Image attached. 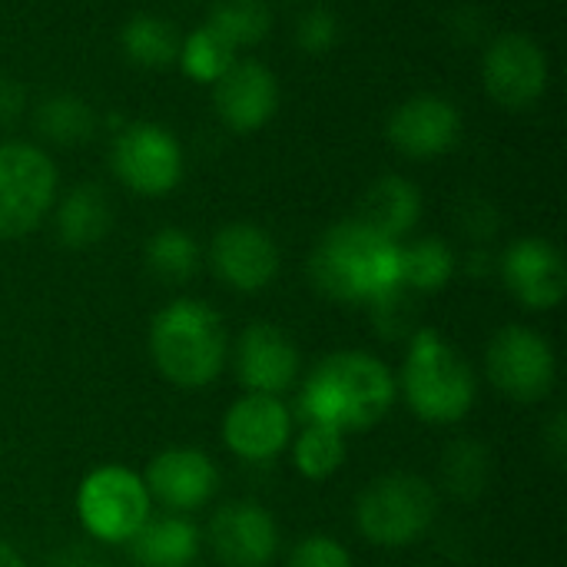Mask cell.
Masks as SVG:
<instances>
[{
  "label": "cell",
  "mask_w": 567,
  "mask_h": 567,
  "mask_svg": "<svg viewBox=\"0 0 567 567\" xmlns=\"http://www.w3.org/2000/svg\"><path fill=\"white\" fill-rule=\"evenodd\" d=\"M209 266L229 289L259 292L279 272V249L266 229L252 223H229L209 243Z\"/></svg>",
  "instance_id": "obj_16"
},
{
  "label": "cell",
  "mask_w": 567,
  "mask_h": 567,
  "mask_svg": "<svg viewBox=\"0 0 567 567\" xmlns=\"http://www.w3.org/2000/svg\"><path fill=\"white\" fill-rule=\"evenodd\" d=\"M296 43L312 53V56H322L329 53L336 43H339V17L326 7H312L299 17L296 23Z\"/></svg>",
  "instance_id": "obj_30"
},
{
  "label": "cell",
  "mask_w": 567,
  "mask_h": 567,
  "mask_svg": "<svg viewBox=\"0 0 567 567\" xmlns=\"http://www.w3.org/2000/svg\"><path fill=\"white\" fill-rule=\"evenodd\" d=\"M462 120L458 110L435 93L405 100L389 120V140L399 153L412 159H435L458 143Z\"/></svg>",
  "instance_id": "obj_18"
},
{
  "label": "cell",
  "mask_w": 567,
  "mask_h": 567,
  "mask_svg": "<svg viewBox=\"0 0 567 567\" xmlns=\"http://www.w3.org/2000/svg\"><path fill=\"white\" fill-rule=\"evenodd\" d=\"M136 567H189L199 558L203 535L186 515H150L146 525L126 542Z\"/></svg>",
  "instance_id": "obj_19"
},
{
  "label": "cell",
  "mask_w": 567,
  "mask_h": 567,
  "mask_svg": "<svg viewBox=\"0 0 567 567\" xmlns=\"http://www.w3.org/2000/svg\"><path fill=\"white\" fill-rule=\"evenodd\" d=\"M405 405L429 425L462 422L478 399V379L458 349L435 329H415L395 379Z\"/></svg>",
  "instance_id": "obj_4"
},
{
  "label": "cell",
  "mask_w": 567,
  "mask_h": 567,
  "mask_svg": "<svg viewBox=\"0 0 567 567\" xmlns=\"http://www.w3.org/2000/svg\"><path fill=\"white\" fill-rule=\"evenodd\" d=\"M233 369L246 392L282 395L299 382L302 359L296 342L272 322H252L239 332L233 349Z\"/></svg>",
  "instance_id": "obj_12"
},
{
  "label": "cell",
  "mask_w": 567,
  "mask_h": 567,
  "mask_svg": "<svg viewBox=\"0 0 567 567\" xmlns=\"http://www.w3.org/2000/svg\"><path fill=\"white\" fill-rule=\"evenodd\" d=\"M455 276V252L449 243L425 236L399 246V286L405 292H439Z\"/></svg>",
  "instance_id": "obj_22"
},
{
  "label": "cell",
  "mask_w": 567,
  "mask_h": 567,
  "mask_svg": "<svg viewBox=\"0 0 567 567\" xmlns=\"http://www.w3.org/2000/svg\"><path fill=\"white\" fill-rule=\"evenodd\" d=\"M23 110V90L10 80H0V123H13Z\"/></svg>",
  "instance_id": "obj_32"
},
{
  "label": "cell",
  "mask_w": 567,
  "mask_h": 567,
  "mask_svg": "<svg viewBox=\"0 0 567 567\" xmlns=\"http://www.w3.org/2000/svg\"><path fill=\"white\" fill-rule=\"evenodd\" d=\"M116 179L140 196H166L183 176V150L159 123H130L110 150Z\"/></svg>",
  "instance_id": "obj_9"
},
{
  "label": "cell",
  "mask_w": 567,
  "mask_h": 567,
  "mask_svg": "<svg viewBox=\"0 0 567 567\" xmlns=\"http://www.w3.org/2000/svg\"><path fill=\"white\" fill-rule=\"evenodd\" d=\"M123 53L146 70H159L169 66L179 56V37L169 27V20L156 17V13H136L126 20L123 33H120Z\"/></svg>",
  "instance_id": "obj_24"
},
{
  "label": "cell",
  "mask_w": 567,
  "mask_h": 567,
  "mask_svg": "<svg viewBox=\"0 0 567 567\" xmlns=\"http://www.w3.org/2000/svg\"><path fill=\"white\" fill-rule=\"evenodd\" d=\"M153 515L143 475L123 465L93 468L76 488V518L93 542L126 545Z\"/></svg>",
  "instance_id": "obj_6"
},
{
  "label": "cell",
  "mask_w": 567,
  "mask_h": 567,
  "mask_svg": "<svg viewBox=\"0 0 567 567\" xmlns=\"http://www.w3.org/2000/svg\"><path fill=\"white\" fill-rule=\"evenodd\" d=\"M0 567H27L23 555L10 542H3V538H0Z\"/></svg>",
  "instance_id": "obj_34"
},
{
  "label": "cell",
  "mask_w": 567,
  "mask_h": 567,
  "mask_svg": "<svg viewBox=\"0 0 567 567\" xmlns=\"http://www.w3.org/2000/svg\"><path fill=\"white\" fill-rule=\"evenodd\" d=\"M183 70L199 80V83H216L233 63H236V50L209 27H199L196 33H189L183 43H179V56Z\"/></svg>",
  "instance_id": "obj_29"
},
{
  "label": "cell",
  "mask_w": 567,
  "mask_h": 567,
  "mask_svg": "<svg viewBox=\"0 0 567 567\" xmlns=\"http://www.w3.org/2000/svg\"><path fill=\"white\" fill-rule=\"evenodd\" d=\"M346 432L319 422H306V429L292 439V465L306 482H326L346 465Z\"/></svg>",
  "instance_id": "obj_23"
},
{
  "label": "cell",
  "mask_w": 567,
  "mask_h": 567,
  "mask_svg": "<svg viewBox=\"0 0 567 567\" xmlns=\"http://www.w3.org/2000/svg\"><path fill=\"white\" fill-rule=\"evenodd\" d=\"M548 56L525 33L498 37L482 60V80L488 96L505 110H528L548 90Z\"/></svg>",
  "instance_id": "obj_10"
},
{
  "label": "cell",
  "mask_w": 567,
  "mask_h": 567,
  "mask_svg": "<svg viewBox=\"0 0 567 567\" xmlns=\"http://www.w3.org/2000/svg\"><path fill=\"white\" fill-rule=\"evenodd\" d=\"M213 103L219 120L236 133H252L266 126L279 106V83L266 63L236 60L216 83Z\"/></svg>",
  "instance_id": "obj_17"
},
{
  "label": "cell",
  "mask_w": 567,
  "mask_h": 567,
  "mask_svg": "<svg viewBox=\"0 0 567 567\" xmlns=\"http://www.w3.org/2000/svg\"><path fill=\"white\" fill-rule=\"evenodd\" d=\"M548 445H551V458L561 462V458H565V415H555V419H551Z\"/></svg>",
  "instance_id": "obj_33"
},
{
  "label": "cell",
  "mask_w": 567,
  "mask_h": 567,
  "mask_svg": "<svg viewBox=\"0 0 567 567\" xmlns=\"http://www.w3.org/2000/svg\"><path fill=\"white\" fill-rule=\"evenodd\" d=\"M146 266L159 282H189L199 269V246L186 229L166 226L146 243Z\"/></svg>",
  "instance_id": "obj_26"
},
{
  "label": "cell",
  "mask_w": 567,
  "mask_h": 567,
  "mask_svg": "<svg viewBox=\"0 0 567 567\" xmlns=\"http://www.w3.org/2000/svg\"><path fill=\"white\" fill-rule=\"evenodd\" d=\"M492 475V455L482 442L458 439L442 458V482L455 498H478Z\"/></svg>",
  "instance_id": "obj_28"
},
{
  "label": "cell",
  "mask_w": 567,
  "mask_h": 567,
  "mask_svg": "<svg viewBox=\"0 0 567 567\" xmlns=\"http://www.w3.org/2000/svg\"><path fill=\"white\" fill-rule=\"evenodd\" d=\"M143 485L166 512L186 515L213 502L219 492V468L199 449H166L146 465Z\"/></svg>",
  "instance_id": "obj_14"
},
{
  "label": "cell",
  "mask_w": 567,
  "mask_h": 567,
  "mask_svg": "<svg viewBox=\"0 0 567 567\" xmlns=\"http://www.w3.org/2000/svg\"><path fill=\"white\" fill-rule=\"evenodd\" d=\"M56 199V169L33 143H0V239L33 233Z\"/></svg>",
  "instance_id": "obj_7"
},
{
  "label": "cell",
  "mask_w": 567,
  "mask_h": 567,
  "mask_svg": "<svg viewBox=\"0 0 567 567\" xmlns=\"http://www.w3.org/2000/svg\"><path fill=\"white\" fill-rule=\"evenodd\" d=\"M289 567H355L352 555L342 542H336L332 535H309L302 538L292 555Z\"/></svg>",
  "instance_id": "obj_31"
},
{
  "label": "cell",
  "mask_w": 567,
  "mask_h": 567,
  "mask_svg": "<svg viewBox=\"0 0 567 567\" xmlns=\"http://www.w3.org/2000/svg\"><path fill=\"white\" fill-rule=\"evenodd\" d=\"M37 126L47 140L73 146V143H83L93 136L96 116L86 100H80L73 93H53L37 106Z\"/></svg>",
  "instance_id": "obj_27"
},
{
  "label": "cell",
  "mask_w": 567,
  "mask_h": 567,
  "mask_svg": "<svg viewBox=\"0 0 567 567\" xmlns=\"http://www.w3.org/2000/svg\"><path fill=\"white\" fill-rule=\"evenodd\" d=\"M150 355L169 385L209 389L229 359L223 316L203 299H173L150 322Z\"/></svg>",
  "instance_id": "obj_3"
},
{
  "label": "cell",
  "mask_w": 567,
  "mask_h": 567,
  "mask_svg": "<svg viewBox=\"0 0 567 567\" xmlns=\"http://www.w3.org/2000/svg\"><path fill=\"white\" fill-rule=\"evenodd\" d=\"M272 13L266 0H213L206 27L216 30L233 50L252 47L269 33Z\"/></svg>",
  "instance_id": "obj_25"
},
{
  "label": "cell",
  "mask_w": 567,
  "mask_h": 567,
  "mask_svg": "<svg viewBox=\"0 0 567 567\" xmlns=\"http://www.w3.org/2000/svg\"><path fill=\"white\" fill-rule=\"evenodd\" d=\"M439 515V492L415 472H389L365 485L355 502L359 535L375 548H409L429 535Z\"/></svg>",
  "instance_id": "obj_5"
},
{
  "label": "cell",
  "mask_w": 567,
  "mask_h": 567,
  "mask_svg": "<svg viewBox=\"0 0 567 567\" xmlns=\"http://www.w3.org/2000/svg\"><path fill=\"white\" fill-rule=\"evenodd\" d=\"M312 286L332 302H379L399 289V243L379 236L359 219L322 233L309 259Z\"/></svg>",
  "instance_id": "obj_2"
},
{
  "label": "cell",
  "mask_w": 567,
  "mask_h": 567,
  "mask_svg": "<svg viewBox=\"0 0 567 567\" xmlns=\"http://www.w3.org/2000/svg\"><path fill=\"white\" fill-rule=\"evenodd\" d=\"M399 399L392 369L372 352L346 349L326 355L302 382L299 412L306 422L339 432H365L379 425Z\"/></svg>",
  "instance_id": "obj_1"
},
{
  "label": "cell",
  "mask_w": 567,
  "mask_h": 567,
  "mask_svg": "<svg viewBox=\"0 0 567 567\" xmlns=\"http://www.w3.org/2000/svg\"><path fill=\"white\" fill-rule=\"evenodd\" d=\"M488 382L512 402L532 405L548 399L558 379V359L551 342L532 326H505L485 352Z\"/></svg>",
  "instance_id": "obj_8"
},
{
  "label": "cell",
  "mask_w": 567,
  "mask_h": 567,
  "mask_svg": "<svg viewBox=\"0 0 567 567\" xmlns=\"http://www.w3.org/2000/svg\"><path fill=\"white\" fill-rule=\"evenodd\" d=\"M502 276L508 292L532 312H551L567 292V269L555 243L525 236L502 256Z\"/></svg>",
  "instance_id": "obj_15"
},
{
  "label": "cell",
  "mask_w": 567,
  "mask_h": 567,
  "mask_svg": "<svg viewBox=\"0 0 567 567\" xmlns=\"http://www.w3.org/2000/svg\"><path fill=\"white\" fill-rule=\"evenodd\" d=\"M110 223H113L110 199L93 183H83V186L70 189L63 196V203L56 206V239L66 249L96 246L110 233Z\"/></svg>",
  "instance_id": "obj_21"
},
{
  "label": "cell",
  "mask_w": 567,
  "mask_h": 567,
  "mask_svg": "<svg viewBox=\"0 0 567 567\" xmlns=\"http://www.w3.org/2000/svg\"><path fill=\"white\" fill-rule=\"evenodd\" d=\"M223 442L243 462H272L292 442V412L279 395L246 392L223 415Z\"/></svg>",
  "instance_id": "obj_13"
},
{
  "label": "cell",
  "mask_w": 567,
  "mask_h": 567,
  "mask_svg": "<svg viewBox=\"0 0 567 567\" xmlns=\"http://www.w3.org/2000/svg\"><path fill=\"white\" fill-rule=\"evenodd\" d=\"M206 545L223 567H269L279 551V525L259 502H226L209 518Z\"/></svg>",
  "instance_id": "obj_11"
},
{
  "label": "cell",
  "mask_w": 567,
  "mask_h": 567,
  "mask_svg": "<svg viewBox=\"0 0 567 567\" xmlns=\"http://www.w3.org/2000/svg\"><path fill=\"white\" fill-rule=\"evenodd\" d=\"M419 216H422V196H419L415 183H409L402 176H382L365 189L362 213L355 219L365 223L369 229H375L379 236L399 243L402 236H409L415 229Z\"/></svg>",
  "instance_id": "obj_20"
}]
</instances>
